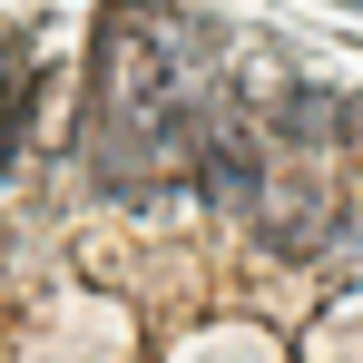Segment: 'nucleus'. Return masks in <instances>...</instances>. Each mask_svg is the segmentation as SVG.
Returning a JSON list of instances; mask_svg holds the SVG:
<instances>
[{
  "instance_id": "1",
  "label": "nucleus",
  "mask_w": 363,
  "mask_h": 363,
  "mask_svg": "<svg viewBox=\"0 0 363 363\" xmlns=\"http://www.w3.org/2000/svg\"><path fill=\"white\" fill-rule=\"evenodd\" d=\"M226 108V69L206 20L177 0H108L99 10V60H89V177L108 196H167L206 167V138Z\"/></svg>"
},
{
  "instance_id": "2",
  "label": "nucleus",
  "mask_w": 363,
  "mask_h": 363,
  "mask_svg": "<svg viewBox=\"0 0 363 363\" xmlns=\"http://www.w3.org/2000/svg\"><path fill=\"white\" fill-rule=\"evenodd\" d=\"M30 99H40L30 50H0V167H10V157H20V138H30Z\"/></svg>"
}]
</instances>
